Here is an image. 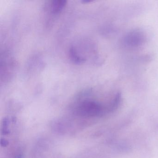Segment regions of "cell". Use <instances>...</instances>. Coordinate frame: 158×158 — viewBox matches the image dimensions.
<instances>
[{"mask_svg":"<svg viewBox=\"0 0 158 158\" xmlns=\"http://www.w3.org/2000/svg\"><path fill=\"white\" fill-rule=\"evenodd\" d=\"M66 1H53L51 4L52 11L54 14L60 13L65 6Z\"/></svg>","mask_w":158,"mask_h":158,"instance_id":"1","label":"cell"}]
</instances>
